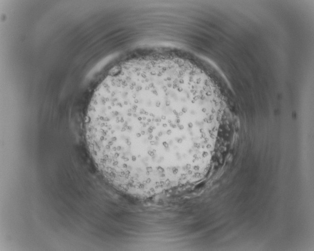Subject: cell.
I'll list each match as a JSON object with an SVG mask.
<instances>
[{
    "mask_svg": "<svg viewBox=\"0 0 314 251\" xmlns=\"http://www.w3.org/2000/svg\"><path fill=\"white\" fill-rule=\"evenodd\" d=\"M221 119L217 98L192 66L175 58L131 60L95 89L86 138L109 183L147 198L205 176Z\"/></svg>",
    "mask_w": 314,
    "mask_h": 251,
    "instance_id": "1",
    "label": "cell"
}]
</instances>
